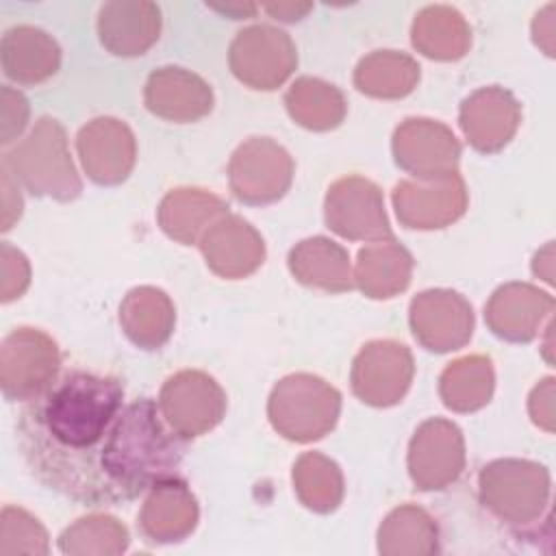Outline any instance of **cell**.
Returning <instances> with one entry per match:
<instances>
[{
    "mask_svg": "<svg viewBox=\"0 0 556 556\" xmlns=\"http://www.w3.org/2000/svg\"><path fill=\"white\" fill-rule=\"evenodd\" d=\"M2 72L15 85H39L61 65L59 43L41 28L13 26L2 35Z\"/></svg>",
    "mask_w": 556,
    "mask_h": 556,
    "instance_id": "obj_22",
    "label": "cell"
},
{
    "mask_svg": "<svg viewBox=\"0 0 556 556\" xmlns=\"http://www.w3.org/2000/svg\"><path fill=\"white\" fill-rule=\"evenodd\" d=\"M146 109L163 119L187 124L211 113L213 91L185 67H159L148 76L143 91Z\"/></svg>",
    "mask_w": 556,
    "mask_h": 556,
    "instance_id": "obj_18",
    "label": "cell"
},
{
    "mask_svg": "<svg viewBox=\"0 0 556 556\" xmlns=\"http://www.w3.org/2000/svg\"><path fill=\"white\" fill-rule=\"evenodd\" d=\"M554 308L552 295L521 282L500 287L484 306L491 332L504 341L526 343L534 339L543 315Z\"/></svg>",
    "mask_w": 556,
    "mask_h": 556,
    "instance_id": "obj_20",
    "label": "cell"
},
{
    "mask_svg": "<svg viewBox=\"0 0 556 556\" xmlns=\"http://www.w3.org/2000/svg\"><path fill=\"white\" fill-rule=\"evenodd\" d=\"M206 265L222 278H243L256 271L265 258L263 237L250 222L237 215H224L200 239Z\"/></svg>",
    "mask_w": 556,
    "mask_h": 556,
    "instance_id": "obj_17",
    "label": "cell"
},
{
    "mask_svg": "<svg viewBox=\"0 0 556 556\" xmlns=\"http://www.w3.org/2000/svg\"><path fill=\"white\" fill-rule=\"evenodd\" d=\"M289 269L298 282L313 289L341 293L354 287L350 254L345 248L326 237L300 241L289 252Z\"/></svg>",
    "mask_w": 556,
    "mask_h": 556,
    "instance_id": "obj_24",
    "label": "cell"
},
{
    "mask_svg": "<svg viewBox=\"0 0 556 556\" xmlns=\"http://www.w3.org/2000/svg\"><path fill=\"white\" fill-rule=\"evenodd\" d=\"M61 354L39 328H13L0 345V387L9 402H26L59 376Z\"/></svg>",
    "mask_w": 556,
    "mask_h": 556,
    "instance_id": "obj_5",
    "label": "cell"
},
{
    "mask_svg": "<svg viewBox=\"0 0 556 556\" xmlns=\"http://www.w3.org/2000/svg\"><path fill=\"white\" fill-rule=\"evenodd\" d=\"M395 165L419 180H439L456 174L460 146L454 132L434 119L410 117L393 132Z\"/></svg>",
    "mask_w": 556,
    "mask_h": 556,
    "instance_id": "obj_12",
    "label": "cell"
},
{
    "mask_svg": "<svg viewBox=\"0 0 556 556\" xmlns=\"http://www.w3.org/2000/svg\"><path fill=\"white\" fill-rule=\"evenodd\" d=\"M413 374V354L404 343L371 341L352 363V391L363 404L393 406L408 391Z\"/></svg>",
    "mask_w": 556,
    "mask_h": 556,
    "instance_id": "obj_11",
    "label": "cell"
},
{
    "mask_svg": "<svg viewBox=\"0 0 556 556\" xmlns=\"http://www.w3.org/2000/svg\"><path fill=\"white\" fill-rule=\"evenodd\" d=\"M228 61L243 85L271 91L295 70L298 54L287 33L271 26H250L232 39Z\"/></svg>",
    "mask_w": 556,
    "mask_h": 556,
    "instance_id": "obj_9",
    "label": "cell"
},
{
    "mask_svg": "<svg viewBox=\"0 0 556 556\" xmlns=\"http://www.w3.org/2000/svg\"><path fill=\"white\" fill-rule=\"evenodd\" d=\"M76 148L87 176L96 185H119L135 165V135L115 117H96L80 128Z\"/></svg>",
    "mask_w": 556,
    "mask_h": 556,
    "instance_id": "obj_14",
    "label": "cell"
},
{
    "mask_svg": "<svg viewBox=\"0 0 556 556\" xmlns=\"http://www.w3.org/2000/svg\"><path fill=\"white\" fill-rule=\"evenodd\" d=\"M200 508L180 476L156 482L139 513V530L150 543H178L198 526Z\"/></svg>",
    "mask_w": 556,
    "mask_h": 556,
    "instance_id": "obj_16",
    "label": "cell"
},
{
    "mask_svg": "<svg viewBox=\"0 0 556 556\" xmlns=\"http://www.w3.org/2000/svg\"><path fill=\"white\" fill-rule=\"evenodd\" d=\"M271 15H276V20H282V22H295L300 20L302 13H306L311 9V4H302V7H295V4H289V7H265Z\"/></svg>",
    "mask_w": 556,
    "mask_h": 556,
    "instance_id": "obj_37",
    "label": "cell"
},
{
    "mask_svg": "<svg viewBox=\"0 0 556 556\" xmlns=\"http://www.w3.org/2000/svg\"><path fill=\"white\" fill-rule=\"evenodd\" d=\"M15 439L41 486L89 508L137 500L178 476L182 460L156 402H124L117 376L78 367L24 402Z\"/></svg>",
    "mask_w": 556,
    "mask_h": 556,
    "instance_id": "obj_1",
    "label": "cell"
},
{
    "mask_svg": "<svg viewBox=\"0 0 556 556\" xmlns=\"http://www.w3.org/2000/svg\"><path fill=\"white\" fill-rule=\"evenodd\" d=\"M460 128L473 150L491 154L502 150L517 130L519 104L500 87L473 91L460 104Z\"/></svg>",
    "mask_w": 556,
    "mask_h": 556,
    "instance_id": "obj_19",
    "label": "cell"
},
{
    "mask_svg": "<svg viewBox=\"0 0 556 556\" xmlns=\"http://www.w3.org/2000/svg\"><path fill=\"white\" fill-rule=\"evenodd\" d=\"M0 258H2V291H0V300L7 304L11 300L17 298L15 293V278L17 276L22 282H30V267L26 256L15 250L9 241L0 243Z\"/></svg>",
    "mask_w": 556,
    "mask_h": 556,
    "instance_id": "obj_35",
    "label": "cell"
},
{
    "mask_svg": "<svg viewBox=\"0 0 556 556\" xmlns=\"http://www.w3.org/2000/svg\"><path fill=\"white\" fill-rule=\"evenodd\" d=\"M491 358L482 354L465 356L450 363L439 378V395L450 410L473 413L489 404L493 393Z\"/></svg>",
    "mask_w": 556,
    "mask_h": 556,
    "instance_id": "obj_28",
    "label": "cell"
},
{
    "mask_svg": "<svg viewBox=\"0 0 556 556\" xmlns=\"http://www.w3.org/2000/svg\"><path fill=\"white\" fill-rule=\"evenodd\" d=\"M224 215H228V204L204 189H172L159 206L163 232L182 245L200 243Z\"/></svg>",
    "mask_w": 556,
    "mask_h": 556,
    "instance_id": "obj_23",
    "label": "cell"
},
{
    "mask_svg": "<svg viewBox=\"0 0 556 556\" xmlns=\"http://www.w3.org/2000/svg\"><path fill=\"white\" fill-rule=\"evenodd\" d=\"M293 180V159L269 137H250L228 163V182L243 204H271L280 200Z\"/></svg>",
    "mask_w": 556,
    "mask_h": 556,
    "instance_id": "obj_7",
    "label": "cell"
},
{
    "mask_svg": "<svg viewBox=\"0 0 556 556\" xmlns=\"http://www.w3.org/2000/svg\"><path fill=\"white\" fill-rule=\"evenodd\" d=\"M465 469V441L456 424L434 417L424 421L408 445V476L419 491H441Z\"/></svg>",
    "mask_w": 556,
    "mask_h": 556,
    "instance_id": "obj_10",
    "label": "cell"
},
{
    "mask_svg": "<svg viewBox=\"0 0 556 556\" xmlns=\"http://www.w3.org/2000/svg\"><path fill=\"white\" fill-rule=\"evenodd\" d=\"M413 256L395 239L376 241L361 248L354 282L374 300H387L404 291L410 282Z\"/></svg>",
    "mask_w": 556,
    "mask_h": 556,
    "instance_id": "obj_26",
    "label": "cell"
},
{
    "mask_svg": "<svg viewBox=\"0 0 556 556\" xmlns=\"http://www.w3.org/2000/svg\"><path fill=\"white\" fill-rule=\"evenodd\" d=\"M285 104L289 115L311 130L337 128L345 117L343 93L319 78H298L289 87Z\"/></svg>",
    "mask_w": 556,
    "mask_h": 556,
    "instance_id": "obj_29",
    "label": "cell"
},
{
    "mask_svg": "<svg viewBox=\"0 0 556 556\" xmlns=\"http://www.w3.org/2000/svg\"><path fill=\"white\" fill-rule=\"evenodd\" d=\"M419 80V65L395 50H382L365 56L356 72L354 85L358 91L374 98H404Z\"/></svg>",
    "mask_w": 556,
    "mask_h": 556,
    "instance_id": "obj_30",
    "label": "cell"
},
{
    "mask_svg": "<svg viewBox=\"0 0 556 556\" xmlns=\"http://www.w3.org/2000/svg\"><path fill=\"white\" fill-rule=\"evenodd\" d=\"M0 102H2V139L0 143L7 148L13 143L20 132L24 130L28 122V100L24 98L22 91H15L9 85H2L0 91Z\"/></svg>",
    "mask_w": 556,
    "mask_h": 556,
    "instance_id": "obj_34",
    "label": "cell"
},
{
    "mask_svg": "<svg viewBox=\"0 0 556 556\" xmlns=\"http://www.w3.org/2000/svg\"><path fill=\"white\" fill-rule=\"evenodd\" d=\"M128 530L109 515L80 517L67 526L59 536V549L63 554H122L128 549Z\"/></svg>",
    "mask_w": 556,
    "mask_h": 556,
    "instance_id": "obj_32",
    "label": "cell"
},
{
    "mask_svg": "<svg viewBox=\"0 0 556 556\" xmlns=\"http://www.w3.org/2000/svg\"><path fill=\"white\" fill-rule=\"evenodd\" d=\"M478 500L515 536H536L549 513V473L532 460H493L478 473Z\"/></svg>",
    "mask_w": 556,
    "mask_h": 556,
    "instance_id": "obj_2",
    "label": "cell"
},
{
    "mask_svg": "<svg viewBox=\"0 0 556 556\" xmlns=\"http://www.w3.org/2000/svg\"><path fill=\"white\" fill-rule=\"evenodd\" d=\"M15 185H17L15 178L7 169H2V202H4L2 204V208H4V213H2V230H9L11 224L15 219H20V215H22L24 202H22L20 189L15 193H11L15 189Z\"/></svg>",
    "mask_w": 556,
    "mask_h": 556,
    "instance_id": "obj_36",
    "label": "cell"
},
{
    "mask_svg": "<svg viewBox=\"0 0 556 556\" xmlns=\"http://www.w3.org/2000/svg\"><path fill=\"white\" fill-rule=\"evenodd\" d=\"M293 486L300 502L319 515L337 510L343 500L341 469L319 452H306L295 460Z\"/></svg>",
    "mask_w": 556,
    "mask_h": 556,
    "instance_id": "obj_31",
    "label": "cell"
},
{
    "mask_svg": "<svg viewBox=\"0 0 556 556\" xmlns=\"http://www.w3.org/2000/svg\"><path fill=\"white\" fill-rule=\"evenodd\" d=\"M439 530L419 506L393 508L378 528V552L384 556H424L437 552Z\"/></svg>",
    "mask_w": 556,
    "mask_h": 556,
    "instance_id": "obj_27",
    "label": "cell"
},
{
    "mask_svg": "<svg viewBox=\"0 0 556 556\" xmlns=\"http://www.w3.org/2000/svg\"><path fill=\"white\" fill-rule=\"evenodd\" d=\"M432 185L424 187L410 180H402L393 189V206L397 219L406 228L432 230L443 228L458 219L467 206L465 185L456 174L439 180H430Z\"/></svg>",
    "mask_w": 556,
    "mask_h": 556,
    "instance_id": "obj_15",
    "label": "cell"
},
{
    "mask_svg": "<svg viewBox=\"0 0 556 556\" xmlns=\"http://www.w3.org/2000/svg\"><path fill=\"white\" fill-rule=\"evenodd\" d=\"M124 334L143 350L161 348L174 330L176 311L169 295L154 287L132 289L119 306Z\"/></svg>",
    "mask_w": 556,
    "mask_h": 556,
    "instance_id": "obj_25",
    "label": "cell"
},
{
    "mask_svg": "<svg viewBox=\"0 0 556 556\" xmlns=\"http://www.w3.org/2000/svg\"><path fill=\"white\" fill-rule=\"evenodd\" d=\"M408 321L413 337L439 354L463 348L473 332L471 304L450 289H430L413 298Z\"/></svg>",
    "mask_w": 556,
    "mask_h": 556,
    "instance_id": "obj_13",
    "label": "cell"
},
{
    "mask_svg": "<svg viewBox=\"0 0 556 556\" xmlns=\"http://www.w3.org/2000/svg\"><path fill=\"white\" fill-rule=\"evenodd\" d=\"M161 30V11L152 2H109L98 13L100 43L117 56L143 54Z\"/></svg>",
    "mask_w": 556,
    "mask_h": 556,
    "instance_id": "obj_21",
    "label": "cell"
},
{
    "mask_svg": "<svg viewBox=\"0 0 556 556\" xmlns=\"http://www.w3.org/2000/svg\"><path fill=\"white\" fill-rule=\"evenodd\" d=\"M0 526V554H48L46 528L24 508L4 506Z\"/></svg>",
    "mask_w": 556,
    "mask_h": 556,
    "instance_id": "obj_33",
    "label": "cell"
},
{
    "mask_svg": "<svg viewBox=\"0 0 556 556\" xmlns=\"http://www.w3.org/2000/svg\"><path fill=\"white\" fill-rule=\"evenodd\" d=\"M159 410L169 430L180 441H189L213 430L224 419L226 393L208 374L182 369L161 387Z\"/></svg>",
    "mask_w": 556,
    "mask_h": 556,
    "instance_id": "obj_6",
    "label": "cell"
},
{
    "mask_svg": "<svg viewBox=\"0 0 556 556\" xmlns=\"http://www.w3.org/2000/svg\"><path fill=\"white\" fill-rule=\"evenodd\" d=\"M341 413V393L311 374L282 378L267 402V415L278 434L295 443L326 437Z\"/></svg>",
    "mask_w": 556,
    "mask_h": 556,
    "instance_id": "obj_4",
    "label": "cell"
},
{
    "mask_svg": "<svg viewBox=\"0 0 556 556\" xmlns=\"http://www.w3.org/2000/svg\"><path fill=\"white\" fill-rule=\"evenodd\" d=\"M324 217L332 232L350 241L393 239L380 189L361 176L341 178L328 189Z\"/></svg>",
    "mask_w": 556,
    "mask_h": 556,
    "instance_id": "obj_8",
    "label": "cell"
},
{
    "mask_svg": "<svg viewBox=\"0 0 556 556\" xmlns=\"http://www.w3.org/2000/svg\"><path fill=\"white\" fill-rule=\"evenodd\" d=\"M2 169L28 193L39 198L70 202L83 191L65 130L52 117H39L33 130L2 154Z\"/></svg>",
    "mask_w": 556,
    "mask_h": 556,
    "instance_id": "obj_3",
    "label": "cell"
}]
</instances>
